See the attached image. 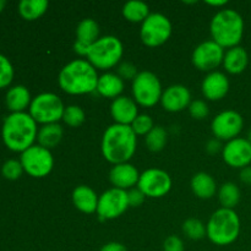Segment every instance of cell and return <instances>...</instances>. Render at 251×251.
<instances>
[{"label":"cell","instance_id":"cell-44","mask_svg":"<svg viewBox=\"0 0 251 251\" xmlns=\"http://www.w3.org/2000/svg\"><path fill=\"white\" fill-rule=\"evenodd\" d=\"M206 4L211 5V6H215V7H220V6H225L227 4L226 0H221V1H206Z\"/></svg>","mask_w":251,"mask_h":251},{"label":"cell","instance_id":"cell-8","mask_svg":"<svg viewBox=\"0 0 251 251\" xmlns=\"http://www.w3.org/2000/svg\"><path fill=\"white\" fill-rule=\"evenodd\" d=\"M131 92L132 100L137 103V105L151 108L161 102L163 88L156 74L145 70L140 71L132 80Z\"/></svg>","mask_w":251,"mask_h":251},{"label":"cell","instance_id":"cell-31","mask_svg":"<svg viewBox=\"0 0 251 251\" xmlns=\"http://www.w3.org/2000/svg\"><path fill=\"white\" fill-rule=\"evenodd\" d=\"M86 114L85 110L80 105L71 104L65 107L63 114V122L70 127H80L85 123Z\"/></svg>","mask_w":251,"mask_h":251},{"label":"cell","instance_id":"cell-6","mask_svg":"<svg viewBox=\"0 0 251 251\" xmlns=\"http://www.w3.org/2000/svg\"><path fill=\"white\" fill-rule=\"evenodd\" d=\"M124 54V46L118 37L108 34L100 37L87 54V60L97 70H110L120 63Z\"/></svg>","mask_w":251,"mask_h":251},{"label":"cell","instance_id":"cell-24","mask_svg":"<svg viewBox=\"0 0 251 251\" xmlns=\"http://www.w3.org/2000/svg\"><path fill=\"white\" fill-rule=\"evenodd\" d=\"M190 186L193 193L202 200H210L217 193V184L211 174L200 172L191 178Z\"/></svg>","mask_w":251,"mask_h":251},{"label":"cell","instance_id":"cell-11","mask_svg":"<svg viewBox=\"0 0 251 251\" xmlns=\"http://www.w3.org/2000/svg\"><path fill=\"white\" fill-rule=\"evenodd\" d=\"M137 188L146 195V198H163L171 191L172 178L163 169L150 168L140 174Z\"/></svg>","mask_w":251,"mask_h":251},{"label":"cell","instance_id":"cell-28","mask_svg":"<svg viewBox=\"0 0 251 251\" xmlns=\"http://www.w3.org/2000/svg\"><path fill=\"white\" fill-rule=\"evenodd\" d=\"M100 38V26L93 19H83L76 27V41L92 46Z\"/></svg>","mask_w":251,"mask_h":251},{"label":"cell","instance_id":"cell-41","mask_svg":"<svg viewBox=\"0 0 251 251\" xmlns=\"http://www.w3.org/2000/svg\"><path fill=\"white\" fill-rule=\"evenodd\" d=\"M100 251H129L124 244L118 242H109L103 245Z\"/></svg>","mask_w":251,"mask_h":251},{"label":"cell","instance_id":"cell-22","mask_svg":"<svg viewBox=\"0 0 251 251\" xmlns=\"http://www.w3.org/2000/svg\"><path fill=\"white\" fill-rule=\"evenodd\" d=\"M124 86V80L118 74L104 73L100 76L96 92L104 98L115 100L122 96Z\"/></svg>","mask_w":251,"mask_h":251},{"label":"cell","instance_id":"cell-16","mask_svg":"<svg viewBox=\"0 0 251 251\" xmlns=\"http://www.w3.org/2000/svg\"><path fill=\"white\" fill-rule=\"evenodd\" d=\"M191 102V92L186 86L172 85L163 91L159 103L167 112L179 113L189 108Z\"/></svg>","mask_w":251,"mask_h":251},{"label":"cell","instance_id":"cell-10","mask_svg":"<svg viewBox=\"0 0 251 251\" xmlns=\"http://www.w3.org/2000/svg\"><path fill=\"white\" fill-rule=\"evenodd\" d=\"M20 162L24 167L25 173L33 178H44L49 176L54 167V158L50 150L44 149L38 144L22 152Z\"/></svg>","mask_w":251,"mask_h":251},{"label":"cell","instance_id":"cell-46","mask_svg":"<svg viewBox=\"0 0 251 251\" xmlns=\"http://www.w3.org/2000/svg\"><path fill=\"white\" fill-rule=\"evenodd\" d=\"M248 140L251 142V129L249 130V132H248Z\"/></svg>","mask_w":251,"mask_h":251},{"label":"cell","instance_id":"cell-26","mask_svg":"<svg viewBox=\"0 0 251 251\" xmlns=\"http://www.w3.org/2000/svg\"><path fill=\"white\" fill-rule=\"evenodd\" d=\"M49 2L47 0H21L19 2V14L26 21H34L47 12Z\"/></svg>","mask_w":251,"mask_h":251},{"label":"cell","instance_id":"cell-37","mask_svg":"<svg viewBox=\"0 0 251 251\" xmlns=\"http://www.w3.org/2000/svg\"><path fill=\"white\" fill-rule=\"evenodd\" d=\"M139 71H137V68L132 63H129V61H125V63H122L118 68V75L123 78V80H134L137 76Z\"/></svg>","mask_w":251,"mask_h":251},{"label":"cell","instance_id":"cell-40","mask_svg":"<svg viewBox=\"0 0 251 251\" xmlns=\"http://www.w3.org/2000/svg\"><path fill=\"white\" fill-rule=\"evenodd\" d=\"M222 150H223L222 142H221V140L216 139V137L215 139L210 140V141L207 142V145H206V151H207L210 154H216L220 151H222Z\"/></svg>","mask_w":251,"mask_h":251},{"label":"cell","instance_id":"cell-32","mask_svg":"<svg viewBox=\"0 0 251 251\" xmlns=\"http://www.w3.org/2000/svg\"><path fill=\"white\" fill-rule=\"evenodd\" d=\"M183 233L191 240H200L206 237V226L198 218H189L183 223Z\"/></svg>","mask_w":251,"mask_h":251},{"label":"cell","instance_id":"cell-15","mask_svg":"<svg viewBox=\"0 0 251 251\" xmlns=\"http://www.w3.org/2000/svg\"><path fill=\"white\" fill-rule=\"evenodd\" d=\"M223 161L232 168L243 169L251 164V142L244 137H235L223 146Z\"/></svg>","mask_w":251,"mask_h":251},{"label":"cell","instance_id":"cell-4","mask_svg":"<svg viewBox=\"0 0 251 251\" xmlns=\"http://www.w3.org/2000/svg\"><path fill=\"white\" fill-rule=\"evenodd\" d=\"M210 32L212 41L223 49H230L239 46L244 36V20L237 10H220L211 20Z\"/></svg>","mask_w":251,"mask_h":251},{"label":"cell","instance_id":"cell-27","mask_svg":"<svg viewBox=\"0 0 251 251\" xmlns=\"http://www.w3.org/2000/svg\"><path fill=\"white\" fill-rule=\"evenodd\" d=\"M122 12L124 19L132 24H142L151 14L149 5L140 0H131V1L125 2Z\"/></svg>","mask_w":251,"mask_h":251},{"label":"cell","instance_id":"cell-29","mask_svg":"<svg viewBox=\"0 0 251 251\" xmlns=\"http://www.w3.org/2000/svg\"><path fill=\"white\" fill-rule=\"evenodd\" d=\"M218 200L223 208L234 210L235 206L240 201V189L239 186L232 181L222 184L218 189Z\"/></svg>","mask_w":251,"mask_h":251},{"label":"cell","instance_id":"cell-34","mask_svg":"<svg viewBox=\"0 0 251 251\" xmlns=\"http://www.w3.org/2000/svg\"><path fill=\"white\" fill-rule=\"evenodd\" d=\"M130 126L137 136H146L154 127V123L149 114H139Z\"/></svg>","mask_w":251,"mask_h":251},{"label":"cell","instance_id":"cell-33","mask_svg":"<svg viewBox=\"0 0 251 251\" xmlns=\"http://www.w3.org/2000/svg\"><path fill=\"white\" fill-rule=\"evenodd\" d=\"M15 70L11 61L4 54H0V90L9 87L14 80Z\"/></svg>","mask_w":251,"mask_h":251},{"label":"cell","instance_id":"cell-17","mask_svg":"<svg viewBox=\"0 0 251 251\" xmlns=\"http://www.w3.org/2000/svg\"><path fill=\"white\" fill-rule=\"evenodd\" d=\"M230 83L227 75L222 71H212L203 78L201 91L208 100H221L227 96Z\"/></svg>","mask_w":251,"mask_h":251},{"label":"cell","instance_id":"cell-3","mask_svg":"<svg viewBox=\"0 0 251 251\" xmlns=\"http://www.w3.org/2000/svg\"><path fill=\"white\" fill-rule=\"evenodd\" d=\"M38 135V126L29 113H10L4 119L1 137L4 145L14 152L22 153L33 146Z\"/></svg>","mask_w":251,"mask_h":251},{"label":"cell","instance_id":"cell-2","mask_svg":"<svg viewBox=\"0 0 251 251\" xmlns=\"http://www.w3.org/2000/svg\"><path fill=\"white\" fill-rule=\"evenodd\" d=\"M100 80L97 69L88 60L75 59L60 70L58 83L61 90L71 96L90 95L96 92Z\"/></svg>","mask_w":251,"mask_h":251},{"label":"cell","instance_id":"cell-5","mask_svg":"<svg viewBox=\"0 0 251 251\" xmlns=\"http://www.w3.org/2000/svg\"><path fill=\"white\" fill-rule=\"evenodd\" d=\"M240 234V218L234 210L218 208L206 225V237L218 247L230 245Z\"/></svg>","mask_w":251,"mask_h":251},{"label":"cell","instance_id":"cell-23","mask_svg":"<svg viewBox=\"0 0 251 251\" xmlns=\"http://www.w3.org/2000/svg\"><path fill=\"white\" fill-rule=\"evenodd\" d=\"M248 64H249V54L243 47L237 46L226 51L222 65L227 73L238 75L247 69Z\"/></svg>","mask_w":251,"mask_h":251},{"label":"cell","instance_id":"cell-35","mask_svg":"<svg viewBox=\"0 0 251 251\" xmlns=\"http://www.w3.org/2000/svg\"><path fill=\"white\" fill-rule=\"evenodd\" d=\"M24 172V167L20 159H7L1 167L2 176L7 180H17Z\"/></svg>","mask_w":251,"mask_h":251},{"label":"cell","instance_id":"cell-7","mask_svg":"<svg viewBox=\"0 0 251 251\" xmlns=\"http://www.w3.org/2000/svg\"><path fill=\"white\" fill-rule=\"evenodd\" d=\"M65 110L63 100L53 92H43L32 98L28 113L37 124H56L63 120Z\"/></svg>","mask_w":251,"mask_h":251},{"label":"cell","instance_id":"cell-43","mask_svg":"<svg viewBox=\"0 0 251 251\" xmlns=\"http://www.w3.org/2000/svg\"><path fill=\"white\" fill-rule=\"evenodd\" d=\"M240 180L244 184L251 185V166L240 169Z\"/></svg>","mask_w":251,"mask_h":251},{"label":"cell","instance_id":"cell-39","mask_svg":"<svg viewBox=\"0 0 251 251\" xmlns=\"http://www.w3.org/2000/svg\"><path fill=\"white\" fill-rule=\"evenodd\" d=\"M184 242L176 235H169L163 242V251H184Z\"/></svg>","mask_w":251,"mask_h":251},{"label":"cell","instance_id":"cell-14","mask_svg":"<svg viewBox=\"0 0 251 251\" xmlns=\"http://www.w3.org/2000/svg\"><path fill=\"white\" fill-rule=\"evenodd\" d=\"M225 58V49L215 41H205L199 44L193 51L191 60L194 66L200 71L212 73L222 65Z\"/></svg>","mask_w":251,"mask_h":251},{"label":"cell","instance_id":"cell-19","mask_svg":"<svg viewBox=\"0 0 251 251\" xmlns=\"http://www.w3.org/2000/svg\"><path fill=\"white\" fill-rule=\"evenodd\" d=\"M110 115L114 120V124L129 125L130 126L139 115L137 103L132 98L120 96V97L113 100L112 104H110Z\"/></svg>","mask_w":251,"mask_h":251},{"label":"cell","instance_id":"cell-18","mask_svg":"<svg viewBox=\"0 0 251 251\" xmlns=\"http://www.w3.org/2000/svg\"><path fill=\"white\" fill-rule=\"evenodd\" d=\"M140 179V173L136 167L131 163H120L113 166L109 172V180L113 188L120 190H130L137 186Z\"/></svg>","mask_w":251,"mask_h":251},{"label":"cell","instance_id":"cell-13","mask_svg":"<svg viewBox=\"0 0 251 251\" xmlns=\"http://www.w3.org/2000/svg\"><path fill=\"white\" fill-rule=\"evenodd\" d=\"M244 127L242 114L235 110L228 109L218 113L211 123V130L216 139L221 141H230L238 137Z\"/></svg>","mask_w":251,"mask_h":251},{"label":"cell","instance_id":"cell-42","mask_svg":"<svg viewBox=\"0 0 251 251\" xmlns=\"http://www.w3.org/2000/svg\"><path fill=\"white\" fill-rule=\"evenodd\" d=\"M90 47L91 46H87V44L75 41V43H74V51H75L76 54H78L80 56H87Z\"/></svg>","mask_w":251,"mask_h":251},{"label":"cell","instance_id":"cell-30","mask_svg":"<svg viewBox=\"0 0 251 251\" xmlns=\"http://www.w3.org/2000/svg\"><path fill=\"white\" fill-rule=\"evenodd\" d=\"M167 140H168V134L166 129L159 125H154L153 129L145 137L147 149L151 152H161L166 147Z\"/></svg>","mask_w":251,"mask_h":251},{"label":"cell","instance_id":"cell-9","mask_svg":"<svg viewBox=\"0 0 251 251\" xmlns=\"http://www.w3.org/2000/svg\"><path fill=\"white\" fill-rule=\"evenodd\" d=\"M172 36V22L161 12H152L141 24L140 38L145 46L156 48L166 43Z\"/></svg>","mask_w":251,"mask_h":251},{"label":"cell","instance_id":"cell-25","mask_svg":"<svg viewBox=\"0 0 251 251\" xmlns=\"http://www.w3.org/2000/svg\"><path fill=\"white\" fill-rule=\"evenodd\" d=\"M63 126L59 123H56V124L42 125L38 129L37 142H38L39 146L51 150L60 144V141L63 140Z\"/></svg>","mask_w":251,"mask_h":251},{"label":"cell","instance_id":"cell-36","mask_svg":"<svg viewBox=\"0 0 251 251\" xmlns=\"http://www.w3.org/2000/svg\"><path fill=\"white\" fill-rule=\"evenodd\" d=\"M189 113H190L191 118L196 120H202L208 117L210 114V108L208 104L202 100H195L190 103L189 105Z\"/></svg>","mask_w":251,"mask_h":251},{"label":"cell","instance_id":"cell-45","mask_svg":"<svg viewBox=\"0 0 251 251\" xmlns=\"http://www.w3.org/2000/svg\"><path fill=\"white\" fill-rule=\"evenodd\" d=\"M5 6H6V1L5 0H0V12L4 11Z\"/></svg>","mask_w":251,"mask_h":251},{"label":"cell","instance_id":"cell-21","mask_svg":"<svg viewBox=\"0 0 251 251\" xmlns=\"http://www.w3.org/2000/svg\"><path fill=\"white\" fill-rule=\"evenodd\" d=\"M32 97L28 88L24 85L12 86L7 90L5 103L11 113H22L31 105Z\"/></svg>","mask_w":251,"mask_h":251},{"label":"cell","instance_id":"cell-1","mask_svg":"<svg viewBox=\"0 0 251 251\" xmlns=\"http://www.w3.org/2000/svg\"><path fill=\"white\" fill-rule=\"evenodd\" d=\"M137 147V135L129 125L113 124L105 129L100 142V151L105 161L113 166L127 163Z\"/></svg>","mask_w":251,"mask_h":251},{"label":"cell","instance_id":"cell-12","mask_svg":"<svg viewBox=\"0 0 251 251\" xmlns=\"http://www.w3.org/2000/svg\"><path fill=\"white\" fill-rule=\"evenodd\" d=\"M129 207L127 191L112 188L104 191L98 199L97 215L103 221L115 220L120 217Z\"/></svg>","mask_w":251,"mask_h":251},{"label":"cell","instance_id":"cell-38","mask_svg":"<svg viewBox=\"0 0 251 251\" xmlns=\"http://www.w3.org/2000/svg\"><path fill=\"white\" fill-rule=\"evenodd\" d=\"M145 199H146V195L137 186L127 190V200H129L130 207H139L144 203Z\"/></svg>","mask_w":251,"mask_h":251},{"label":"cell","instance_id":"cell-20","mask_svg":"<svg viewBox=\"0 0 251 251\" xmlns=\"http://www.w3.org/2000/svg\"><path fill=\"white\" fill-rule=\"evenodd\" d=\"M98 199L96 191L87 185H78L73 191V203L80 212L91 215L97 212Z\"/></svg>","mask_w":251,"mask_h":251}]
</instances>
